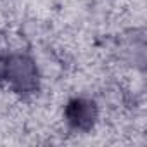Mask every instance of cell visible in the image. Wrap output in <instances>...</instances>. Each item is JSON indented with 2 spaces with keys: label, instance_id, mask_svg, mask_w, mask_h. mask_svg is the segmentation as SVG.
Masks as SVG:
<instances>
[{
  "label": "cell",
  "instance_id": "cell-1",
  "mask_svg": "<svg viewBox=\"0 0 147 147\" xmlns=\"http://www.w3.org/2000/svg\"><path fill=\"white\" fill-rule=\"evenodd\" d=\"M66 118L71 126L78 130H88L97 119V107L87 99H73L66 107Z\"/></svg>",
  "mask_w": 147,
  "mask_h": 147
}]
</instances>
